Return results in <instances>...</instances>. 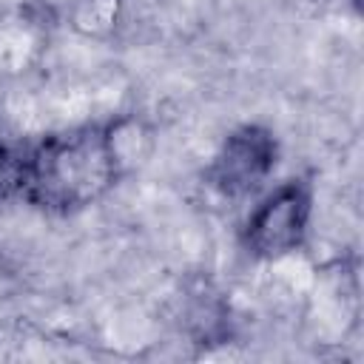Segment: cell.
Returning <instances> with one entry per match:
<instances>
[{
	"label": "cell",
	"mask_w": 364,
	"mask_h": 364,
	"mask_svg": "<svg viewBox=\"0 0 364 364\" xmlns=\"http://www.w3.org/2000/svg\"><path fill=\"white\" fill-rule=\"evenodd\" d=\"M276 154L279 148L270 131L259 125H242L222 142L208 179L228 199L247 196L273 173Z\"/></svg>",
	"instance_id": "cell-3"
},
{
	"label": "cell",
	"mask_w": 364,
	"mask_h": 364,
	"mask_svg": "<svg viewBox=\"0 0 364 364\" xmlns=\"http://www.w3.org/2000/svg\"><path fill=\"white\" fill-rule=\"evenodd\" d=\"M310 191L301 182H284L267 193L247 216L245 245L259 259H282L293 253L310 225Z\"/></svg>",
	"instance_id": "cell-2"
},
{
	"label": "cell",
	"mask_w": 364,
	"mask_h": 364,
	"mask_svg": "<svg viewBox=\"0 0 364 364\" xmlns=\"http://www.w3.org/2000/svg\"><path fill=\"white\" fill-rule=\"evenodd\" d=\"M151 148L136 119L82 125L26 148L20 196L48 213H74L100 202Z\"/></svg>",
	"instance_id": "cell-1"
},
{
	"label": "cell",
	"mask_w": 364,
	"mask_h": 364,
	"mask_svg": "<svg viewBox=\"0 0 364 364\" xmlns=\"http://www.w3.org/2000/svg\"><path fill=\"white\" fill-rule=\"evenodd\" d=\"M119 17V0H77L74 23L85 34H105L111 26H117Z\"/></svg>",
	"instance_id": "cell-4"
}]
</instances>
